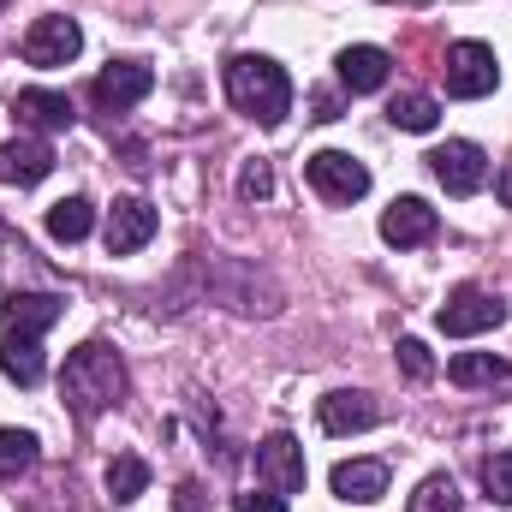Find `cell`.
Returning a JSON list of instances; mask_svg holds the SVG:
<instances>
[{"label": "cell", "instance_id": "obj_27", "mask_svg": "<svg viewBox=\"0 0 512 512\" xmlns=\"http://www.w3.org/2000/svg\"><path fill=\"white\" fill-rule=\"evenodd\" d=\"M399 364H405L411 382H429V376H435V358H429L423 340H399Z\"/></svg>", "mask_w": 512, "mask_h": 512}, {"label": "cell", "instance_id": "obj_16", "mask_svg": "<svg viewBox=\"0 0 512 512\" xmlns=\"http://www.w3.org/2000/svg\"><path fill=\"white\" fill-rule=\"evenodd\" d=\"M60 316H66L60 292H12L6 298V328H18V334H48Z\"/></svg>", "mask_w": 512, "mask_h": 512}, {"label": "cell", "instance_id": "obj_5", "mask_svg": "<svg viewBox=\"0 0 512 512\" xmlns=\"http://www.w3.org/2000/svg\"><path fill=\"white\" fill-rule=\"evenodd\" d=\"M78 48H84V30H78V18H66V12H48V18H36V24L24 30V66L54 72V66H72Z\"/></svg>", "mask_w": 512, "mask_h": 512}, {"label": "cell", "instance_id": "obj_9", "mask_svg": "<svg viewBox=\"0 0 512 512\" xmlns=\"http://www.w3.org/2000/svg\"><path fill=\"white\" fill-rule=\"evenodd\" d=\"M149 90H155V72H149L143 60H114V66L90 84V96H96L102 114H126V108H137Z\"/></svg>", "mask_w": 512, "mask_h": 512}, {"label": "cell", "instance_id": "obj_14", "mask_svg": "<svg viewBox=\"0 0 512 512\" xmlns=\"http://www.w3.org/2000/svg\"><path fill=\"white\" fill-rule=\"evenodd\" d=\"M54 173V149L42 137H12L0 143V185H42Z\"/></svg>", "mask_w": 512, "mask_h": 512}, {"label": "cell", "instance_id": "obj_25", "mask_svg": "<svg viewBox=\"0 0 512 512\" xmlns=\"http://www.w3.org/2000/svg\"><path fill=\"white\" fill-rule=\"evenodd\" d=\"M483 489H489V501L512 507V453H495V459H483Z\"/></svg>", "mask_w": 512, "mask_h": 512}, {"label": "cell", "instance_id": "obj_1", "mask_svg": "<svg viewBox=\"0 0 512 512\" xmlns=\"http://www.w3.org/2000/svg\"><path fill=\"white\" fill-rule=\"evenodd\" d=\"M120 393H126V364H120V352H108L102 340H90V346H78V352L66 358V370H60V399H66V411H72L78 423H90V417H102L108 405H120Z\"/></svg>", "mask_w": 512, "mask_h": 512}, {"label": "cell", "instance_id": "obj_8", "mask_svg": "<svg viewBox=\"0 0 512 512\" xmlns=\"http://www.w3.org/2000/svg\"><path fill=\"white\" fill-rule=\"evenodd\" d=\"M155 227H161V215H155L143 197H120V203L108 209L102 245H108V256H131V251H143V245L155 239Z\"/></svg>", "mask_w": 512, "mask_h": 512}, {"label": "cell", "instance_id": "obj_6", "mask_svg": "<svg viewBox=\"0 0 512 512\" xmlns=\"http://www.w3.org/2000/svg\"><path fill=\"white\" fill-rule=\"evenodd\" d=\"M304 179H310L328 203H358V197L370 191V167H364L358 155H346V149H316V155L304 161Z\"/></svg>", "mask_w": 512, "mask_h": 512}, {"label": "cell", "instance_id": "obj_11", "mask_svg": "<svg viewBox=\"0 0 512 512\" xmlns=\"http://www.w3.org/2000/svg\"><path fill=\"white\" fill-rule=\"evenodd\" d=\"M316 417H322L328 435H364V429L382 423V399H370V393H358V387H334V393L316 405Z\"/></svg>", "mask_w": 512, "mask_h": 512}, {"label": "cell", "instance_id": "obj_7", "mask_svg": "<svg viewBox=\"0 0 512 512\" xmlns=\"http://www.w3.org/2000/svg\"><path fill=\"white\" fill-rule=\"evenodd\" d=\"M429 173L447 185V197H477L489 185V155L471 143V137H453L429 155Z\"/></svg>", "mask_w": 512, "mask_h": 512}, {"label": "cell", "instance_id": "obj_15", "mask_svg": "<svg viewBox=\"0 0 512 512\" xmlns=\"http://www.w3.org/2000/svg\"><path fill=\"white\" fill-rule=\"evenodd\" d=\"M0 376L18 387H36L48 376V358H42V334H18V328H6L0 334Z\"/></svg>", "mask_w": 512, "mask_h": 512}, {"label": "cell", "instance_id": "obj_18", "mask_svg": "<svg viewBox=\"0 0 512 512\" xmlns=\"http://www.w3.org/2000/svg\"><path fill=\"white\" fill-rule=\"evenodd\" d=\"M12 114H18V126H36V131H72V96H60V90H18V102H12Z\"/></svg>", "mask_w": 512, "mask_h": 512}, {"label": "cell", "instance_id": "obj_26", "mask_svg": "<svg viewBox=\"0 0 512 512\" xmlns=\"http://www.w3.org/2000/svg\"><path fill=\"white\" fill-rule=\"evenodd\" d=\"M239 197H245V203L274 197V167H268V161H245V173H239Z\"/></svg>", "mask_w": 512, "mask_h": 512}, {"label": "cell", "instance_id": "obj_30", "mask_svg": "<svg viewBox=\"0 0 512 512\" xmlns=\"http://www.w3.org/2000/svg\"><path fill=\"white\" fill-rule=\"evenodd\" d=\"M495 191H501V203L512 209V167H501V173H495Z\"/></svg>", "mask_w": 512, "mask_h": 512}, {"label": "cell", "instance_id": "obj_20", "mask_svg": "<svg viewBox=\"0 0 512 512\" xmlns=\"http://www.w3.org/2000/svg\"><path fill=\"white\" fill-rule=\"evenodd\" d=\"M90 227H96V209H90V197H60V203L48 209V239H60V245H78V239H90Z\"/></svg>", "mask_w": 512, "mask_h": 512}, {"label": "cell", "instance_id": "obj_24", "mask_svg": "<svg viewBox=\"0 0 512 512\" xmlns=\"http://www.w3.org/2000/svg\"><path fill=\"white\" fill-rule=\"evenodd\" d=\"M405 512H459V483H453L447 471L423 477V483H417V495H411V507H405Z\"/></svg>", "mask_w": 512, "mask_h": 512}, {"label": "cell", "instance_id": "obj_19", "mask_svg": "<svg viewBox=\"0 0 512 512\" xmlns=\"http://www.w3.org/2000/svg\"><path fill=\"white\" fill-rule=\"evenodd\" d=\"M447 382L459 387H512V364H501L495 352H459L447 364Z\"/></svg>", "mask_w": 512, "mask_h": 512}, {"label": "cell", "instance_id": "obj_2", "mask_svg": "<svg viewBox=\"0 0 512 512\" xmlns=\"http://www.w3.org/2000/svg\"><path fill=\"white\" fill-rule=\"evenodd\" d=\"M227 96H233L239 114H251L256 126H280L292 114V78L268 54H233L227 60Z\"/></svg>", "mask_w": 512, "mask_h": 512}, {"label": "cell", "instance_id": "obj_10", "mask_svg": "<svg viewBox=\"0 0 512 512\" xmlns=\"http://www.w3.org/2000/svg\"><path fill=\"white\" fill-rule=\"evenodd\" d=\"M256 477H262L274 495H298V489H304V447H298L286 429H274V435L256 447Z\"/></svg>", "mask_w": 512, "mask_h": 512}, {"label": "cell", "instance_id": "obj_29", "mask_svg": "<svg viewBox=\"0 0 512 512\" xmlns=\"http://www.w3.org/2000/svg\"><path fill=\"white\" fill-rule=\"evenodd\" d=\"M173 512H203V489H197V483H179V495H173Z\"/></svg>", "mask_w": 512, "mask_h": 512}, {"label": "cell", "instance_id": "obj_23", "mask_svg": "<svg viewBox=\"0 0 512 512\" xmlns=\"http://www.w3.org/2000/svg\"><path fill=\"white\" fill-rule=\"evenodd\" d=\"M387 120L399 131H435L441 102H435V96H393V102H387Z\"/></svg>", "mask_w": 512, "mask_h": 512}, {"label": "cell", "instance_id": "obj_4", "mask_svg": "<svg viewBox=\"0 0 512 512\" xmlns=\"http://www.w3.org/2000/svg\"><path fill=\"white\" fill-rule=\"evenodd\" d=\"M507 322V304L495 298V292H483V286H459L447 304H441V316H435V328L447 334V340H471V334H489V328H501Z\"/></svg>", "mask_w": 512, "mask_h": 512}, {"label": "cell", "instance_id": "obj_17", "mask_svg": "<svg viewBox=\"0 0 512 512\" xmlns=\"http://www.w3.org/2000/svg\"><path fill=\"white\" fill-rule=\"evenodd\" d=\"M340 84L352 90V96H370V90H382L387 72H393V60H387V48H370V42H358V48H346L340 60Z\"/></svg>", "mask_w": 512, "mask_h": 512}, {"label": "cell", "instance_id": "obj_3", "mask_svg": "<svg viewBox=\"0 0 512 512\" xmlns=\"http://www.w3.org/2000/svg\"><path fill=\"white\" fill-rule=\"evenodd\" d=\"M441 72H447V96H459V102H483L501 84V60L489 42H453Z\"/></svg>", "mask_w": 512, "mask_h": 512}, {"label": "cell", "instance_id": "obj_28", "mask_svg": "<svg viewBox=\"0 0 512 512\" xmlns=\"http://www.w3.org/2000/svg\"><path fill=\"white\" fill-rule=\"evenodd\" d=\"M233 512H286V495H233Z\"/></svg>", "mask_w": 512, "mask_h": 512}, {"label": "cell", "instance_id": "obj_31", "mask_svg": "<svg viewBox=\"0 0 512 512\" xmlns=\"http://www.w3.org/2000/svg\"><path fill=\"white\" fill-rule=\"evenodd\" d=\"M0 12H6V0H0Z\"/></svg>", "mask_w": 512, "mask_h": 512}, {"label": "cell", "instance_id": "obj_12", "mask_svg": "<svg viewBox=\"0 0 512 512\" xmlns=\"http://www.w3.org/2000/svg\"><path fill=\"white\" fill-rule=\"evenodd\" d=\"M382 239L387 245H399V251L429 245V239H435V209H429L423 197H393L387 215H382Z\"/></svg>", "mask_w": 512, "mask_h": 512}, {"label": "cell", "instance_id": "obj_22", "mask_svg": "<svg viewBox=\"0 0 512 512\" xmlns=\"http://www.w3.org/2000/svg\"><path fill=\"white\" fill-rule=\"evenodd\" d=\"M36 453H42V441H36L30 429H0V483L24 477V471L36 465Z\"/></svg>", "mask_w": 512, "mask_h": 512}, {"label": "cell", "instance_id": "obj_21", "mask_svg": "<svg viewBox=\"0 0 512 512\" xmlns=\"http://www.w3.org/2000/svg\"><path fill=\"white\" fill-rule=\"evenodd\" d=\"M102 483H108V501H114V507H131V501L149 489V465H143L137 453H120V459H108Z\"/></svg>", "mask_w": 512, "mask_h": 512}, {"label": "cell", "instance_id": "obj_13", "mask_svg": "<svg viewBox=\"0 0 512 512\" xmlns=\"http://www.w3.org/2000/svg\"><path fill=\"white\" fill-rule=\"evenodd\" d=\"M328 483H334V495H340L346 507H376L387 495V465L382 459H340Z\"/></svg>", "mask_w": 512, "mask_h": 512}]
</instances>
